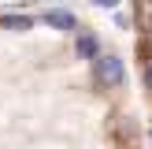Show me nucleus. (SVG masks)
I'll list each match as a JSON object with an SVG mask.
<instances>
[{
	"label": "nucleus",
	"mask_w": 152,
	"mask_h": 149,
	"mask_svg": "<svg viewBox=\"0 0 152 149\" xmlns=\"http://www.w3.org/2000/svg\"><path fill=\"white\" fill-rule=\"evenodd\" d=\"M93 78L100 82V86H108V89H123L126 86V63L119 56H111V52L108 56L100 52V56L93 60Z\"/></svg>",
	"instance_id": "obj_1"
},
{
	"label": "nucleus",
	"mask_w": 152,
	"mask_h": 149,
	"mask_svg": "<svg viewBox=\"0 0 152 149\" xmlns=\"http://www.w3.org/2000/svg\"><path fill=\"white\" fill-rule=\"evenodd\" d=\"M74 56H78V60H86V63H93V60L100 56V37H96V34H89V30H82V34L74 37Z\"/></svg>",
	"instance_id": "obj_2"
},
{
	"label": "nucleus",
	"mask_w": 152,
	"mask_h": 149,
	"mask_svg": "<svg viewBox=\"0 0 152 149\" xmlns=\"http://www.w3.org/2000/svg\"><path fill=\"white\" fill-rule=\"evenodd\" d=\"M41 22H48V26H56V30H78V19H74L67 7H48V11H41Z\"/></svg>",
	"instance_id": "obj_3"
},
{
	"label": "nucleus",
	"mask_w": 152,
	"mask_h": 149,
	"mask_svg": "<svg viewBox=\"0 0 152 149\" xmlns=\"http://www.w3.org/2000/svg\"><path fill=\"white\" fill-rule=\"evenodd\" d=\"M34 19L30 15H4V30H30Z\"/></svg>",
	"instance_id": "obj_4"
},
{
	"label": "nucleus",
	"mask_w": 152,
	"mask_h": 149,
	"mask_svg": "<svg viewBox=\"0 0 152 149\" xmlns=\"http://www.w3.org/2000/svg\"><path fill=\"white\" fill-rule=\"evenodd\" d=\"M96 4H104V7H115V4H119V0H96Z\"/></svg>",
	"instance_id": "obj_5"
},
{
	"label": "nucleus",
	"mask_w": 152,
	"mask_h": 149,
	"mask_svg": "<svg viewBox=\"0 0 152 149\" xmlns=\"http://www.w3.org/2000/svg\"><path fill=\"white\" fill-rule=\"evenodd\" d=\"M148 86H152V63H148Z\"/></svg>",
	"instance_id": "obj_6"
}]
</instances>
